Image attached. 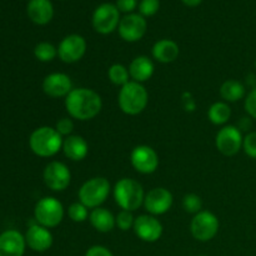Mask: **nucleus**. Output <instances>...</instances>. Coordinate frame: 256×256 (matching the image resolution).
Returning a JSON list of instances; mask_svg holds the SVG:
<instances>
[{
    "label": "nucleus",
    "instance_id": "nucleus-34",
    "mask_svg": "<svg viewBox=\"0 0 256 256\" xmlns=\"http://www.w3.org/2000/svg\"><path fill=\"white\" fill-rule=\"evenodd\" d=\"M245 110L252 119H256V88L249 92L245 99Z\"/></svg>",
    "mask_w": 256,
    "mask_h": 256
},
{
    "label": "nucleus",
    "instance_id": "nucleus-37",
    "mask_svg": "<svg viewBox=\"0 0 256 256\" xmlns=\"http://www.w3.org/2000/svg\"><path fill=\"white\" fill-rule=\"evenodd\" d=\"M182 105H184L186 112H194L195 110L196 104H195L194 98H192V95L190 94V92H185V94L182 95Z\"/></svg>",
    "mask_w": 256,
    "mask_h": 256
},
{
    "label": "nucleus",
    "instance_id": "nucleus-14",
    "mask_svg": "<svg viewBox=\"0 0 256 256\" xmlns=\"http://www.w3.org/2000/svg\"><path fill=\"white\" fill-rule=\"evenodd\" d=\"M172 194L165 188H154L145 194L144 208L150 215H162L170 210L172 205Z\"/></svg>",
    "mask_w": 256,
    "mask_h": 256
},
{
    "label": "nucleus",
    "instance_id": "nucleus-4",
    "mask_svg": "<svg viewBox=\"0 0 256 256\" xmlns=\"http://www.w3.org/2000/svg\"><path fill=\"white\" fill-rule=\"evenodd\" d=\"M114 198L122 210L132 212L144 204L145 192L139 182L130 178H122L115 184Z\"/></svg>",
    "mask_w": 256,
    "mask_h": 256
},
{
    "label": "nucleus",
    "instance_id": "nucleus-20",
    "mask_svg": "<svg viewBox=\"0 0 256 256\" xmlns=\"http://www.w3.org/2000/svg\"><path fill=\"white\" fill-rule=\"evenodd\" d=\"M62 152L68 159L72 162H80L86 158L89 152V145L86 140L80 135H70L62 142Z\"/></svg>",
    "mask_w": 256,
    "mask_h": 256
},
{
    "label": "nucleus",
    "instance_id": "nucleus-8",
    "mask_svg": "<svg viewBox=\"0 0 256 256\" xmlns=\"http://www.w3.org/2000/svg\"><path fill=\"white\" fill-rule=\"evenodd\" d=\"M192 235L199 242L214 239L219 232V219L210 212H200L194 215L190 225Z\"/></svg>",
    "mask_w": 256,
    "mask_h": 256
},
{
    "label": "nucleus",
    "instance_id": "nucleus-16",
    "mask_svg": "<svg viewBox=\"0 0 256 256\" xmlns=\"http://www.w3.org/2000/svg\"><path fill=\"white\" fill-rule=\"evenodd\" d=\"M42 90L50 98H66L72 90V82L64 72H52L45 76Z\"/></svg>",
    "mask_w": 256,
    "mask_h": 256
},
{
    "label": "nucleus",
    "instance_id": "nucleus-21",
    "mask_svg": "<svg viewBox=\"0 0 256 256\" xmlns=\"http://www.w3.org/2000/svg\"><path fill=\"white\" fill-rule=\"evenodd\" d=\"M154 62L152 59H149L145 55H140L136 56L132 62H130L129 66V74L130 78L132 79V82H136L142 84V82H148L150 78L154 74Z\"/></svg>",
    "mask_w": 256,
    "mask_h": 256
},
{
    "label": "nucleus",
    "instance_id": "nucleus-1",
    "mask_svg": "<svg viewBox=\"0 0 256 256\" xmlns=\"http://www.w3.org/2000/svg\"><path fill=\"white\" fill-rule=\"evenodd\" d=\"M65 108L72 118L86 122L99 115L102 108V100L95 90L78 88L72 89L65 98Z\"/></svg>",
    "mask_w": 256,
    "mask_h": 256
},
{
    "label": "nucleus",
    "instance_id": "nucleus-22",
    "mask_svg": "<svg viewBox=\"0 0 256 256\" xmlns=\"http://www.w3.org/2000/svg\"><path fill=\"white\" fill-rule=\"evenodd\" d=\"M179 45L170 39H162L152 46V56L155 60L162 64H169L175 62L179 56Z\"/></svg>",
    "mask_w": 256,
    "mask_h": 256
},
{
    "label": "nucleus",
    "instance_id": "nucleus-7",
    "mask_svg": "<svg viewBox=\"0 0 256 256\" xmlns=\"http://www.w3.org/2000/svg\"><path fill=\"white\" fill-rule=\"evenodd\" d=\"M116 5L104 2L95 9L92 14V26L99 34L106 35L114 32L120 22V14Z\"/></svg>",
    "mask_w": 256,
    "mask_h": 256
},
{
    "label": "nucleus",
    "instance_id": "nucleus-24",
    "mask_svg": "<svg viewBox=\"0 0 256 256\" xmlns=\"http://www.w3.org/2000/svg\"><path fill=\"white\" fill-rule=\"evenodd\" d=\"M220 95L228 102H239L245 96V86L238 80H226L220 88Z\"/></svg>",
    "mask_w": 256,
    "mask_h": 256
},
{
    "label": "nucleus",
    "instance_id": "nucleus-18",
    "mask_svg": "<svg viewBox=\"0 0 256 256\" xmlns=\"http://www.w3.org/2000/svg\"><path fill=\"white\" fill-rule=\"evenodd\" d=\"M25 246V236L18 230H6L0 234V256H22Z\"/></svg>",
    "mask_w": 256,
    "mask_h": 256
},
{
    "label": "nucleus",
    "instance_id": "nucleus-5",
    "mask_svg": "<svg viewBox=\"0 0 256 256\" xmlns=\"http://www.w3.org/2000/svg\"><path fill=\"white\" fill-rule=\"evenodd\" d=\"M110 182L106 178L96 176L89 179L79 189V200L88 209H96L108 199L110 194Z\"/></svg>",
    "mask_w": 256,
    "mask_h": 256
},
{
    "label": "nucleus",
    "instance_id": "nucleus-26",
    "mask_svg": "<svg viewBox=\"0 0 256 256\" xmlns=\"http://www.w3.org/2000/svg\"><path fill=\"white\" fill-rule=\"evenodd\" d=\"M108 76H109L110 82L114 85H118V86H124L125 84L130 82L129 69L122 64L112 65L109 68V72H108Z\"/></svg>",
    "mask_w": 256,
    "mask_h": 256
},
{
    "label": "nucleus",
    "instance_id": "nucleus-2",
    "mask_svg": "<svg viewBox=\"0 0 256 256\" xmlns=\"http://www.w3.org/2000/svg\"><path fill=\"white\" fill-rule=\"evenodd\" d=\"M62 142L64 139L55 128L40 126L30 135L29 146L38 156L50 158L56 155L62 149Z\"/></svg>",
    "mask_w": 256,
    "mask_h": 256
},
{
    "label": "nucleus",
    "instance_id": "nucleus-6",
    "mask_svg": "<svg viewBox=\"0 0 256 256\" xmlns=\"http://www.w3.org/2000/svg\"><path fill=\"white\" fill-rule=\"evenodd\" d=\"M35 220L42 226L55 228L62 222L64 206L62 202L52 196H45L36 202L34 209Z\"/></svg>",
    "mask_w": 256,
    "mask_h": 256
},
{
    "label": "nucleus",
    "instance_id": "nucleus-28",
    "mask_svg": "<svg viewBox=\"0 0 256 256\" xmlns=\"http://www.w3.org/2000/svg\"><path fill=\"white\" fill-rule=\"evenodd\" d=\"M182 208L189 214H198L202 212V198L196 194H186L182 199Z\"/></svg>",
    "mask_w": 256,
    "mask_h": 256
},
{
    "label": "nucleus",
    "instance_id": "nucleus-10",
    "mask_svg": "<svg viewBox=\"0 0 256 256\" xmlns=\"http://www.w3.org/2000/svg\"><path fill=\"white\" fill-rule=\"evenodd\" d=\"M44 182L52 192H64L72 182L69 168L62 162H52L45 166L42 172Z\"/></svg>",
    "mask_w": 256,
    "mask_h": 256
},
{
    "label": "nucleus",
    "instance_id": "nucleus-32",
    "mask_svg": "<svg viewBox=\"0 0 256 256\" xmlns=\"http://www.w3.org/2000/svg\"><path fill=\"white\" fill-rule=\"evenodd\" d=\"M242 149H244L245 154H246L248 156L256 159V132H249V134L244 138Z\"/></svg>",
    "mask_w": 256,
    "mask_h": 256
},
{
    "label": "nucleus",
    "instance_id": "nucleus-35",
    "mask_svg": "<svg viewBox=\"0 0 256 256\" xmlns=\"http://www.w3.org/2000/svg\"><path fill=\"white\" fill-rule=\"evenodd\" d=\"M85 256H114L108 248L102 246V245H94L88 252H85Z\"/></svg>",
    "mask_w": 256,
    "mask_h": 256
},
{
    "label": "nucleus",
    "instance_id": "nucleus-27",
    "mask_svg": "<svg viewBox=\"0 0 256 256\" xmlns=\"http://www.w3.org/2000/svg\"><path fill=\"white\" fill-rule=\"evenodd\" d=\"M34 55L39 62H49L58 56V49L52 42H42L35 46Z\"/></svg>",
    "mask_w": 256,
    "mask_h": 256
},
{
    "label": "nucleus",
    "instance_id": "nucleus-17",
    "mask_svg": "<svg viewBox=\"0 0 256 256\" xmlns=\"http://www.w3.org/2000/svg\"><path fill=\"white\" fill-rule=\"evenodd\" d=\"M25 242L32 250L36 252H44L52 245V235L48 228L36 224L30 225L25 234Z\"/></svg>",
    "mask_w": 256,
    "mask_h": 256
},
{
    "label": "nucleus",
    "instance_id": "nucleus-39",
    "mask_svg": "<svg viewBox=\"0 0 256 256\" xmlns=\"http://www.w3.org/2000/svg\"><path fill=\"white\" fill-rule=\"evenodd\" d=\"M255 69H256V62H255Z\"/></svg>",
    "mask_w": 256,
    "mask_h": 256
},
{
    "label": "nucleus",
    "instance_id": "nucleus-33",
    "mask_svg": "<svg viewBox=\"0 0 256 256\" xmlns=\"http://www.w3.org/2000/svg\"><path fill=\"white\" fill-rule=\"evenodd\" d=\"M55 129L62 136H70L72 130H74V122L69 118H62L60 120H58Z\"/></svg>",
    "mask_w": 256,
    "mask_h": 256
},
{
    "label": "nucleus",
    "instance_id": "nucleus-9",
    "mask_svg": "<svg viewBox=\"0 0 256 256\" xmlns=\"http://www.w3.org/2000/svg\"><path fill=\"white\" fill-rule=\"evenodd\" d=\"M244 138L239 128L234 125H226L218 132L215 138L216 149L225 156H234L242 148Z\"/></svg>",
    "mask_w": 256,
    "mask_h": 256
},
{
    "label": "nucleus",
    "instance_id": "nucleus-23",
    "mask_svg": "<svg viewBox=\"0 0 256 256\" xmlns=\"http://www.w3.org/2000/svg\"><path fill=\"white\" fill-rule=\"evenodd\" d=\"M90 224L92 225L95 230L99 232H109L116 225L115 222V216L109 212V210L104 209V208H96L92 209V212L89 215Z\"/></svg>",
    "mask_w": 256,
    "mask_h": 256
},
{
    "label": "nucleus",
    "instance_id": "nucleus-29",
    "mask_svg": "<svg viewBox=\"0 0 256 256\" xmlns=\"http://www.w3.org/2000/svg\"><path fill=\"white\" fill-rule=\"evenodd\" d=\"M68 214H69L70 219L75 222H84L90 215L89 212H88V208L80 202L70 205L69 210H68Z\"/></svg>",
    "mask_w": 256,
    "mask_h": 256
},
{
    "label": "nucleus",
    "instance_id": "nucleus-19",
    "mask_svg": "<svg viewBox=\"0 0 256 256\" xmlns=\"http://www.w3.org/2000/svg\"><path fill=\"white\" fill-rule=\"evenodd\" d=\"M28 16L38 25H45L54 16V8L50 0H30L28 2Z\"/></svg>",
    "mask_w": 256,
    "mask_h": 256
},
{
    "label": "nucleus",
    "instance_id": "nucleus-36",
    "mask_svg": "<svg viewBox=\"0 0 256 256\" xmlns=\"http://www.w3.org/2000/svg\"><path fill=\"white\" fill-rule=\"evenodd\" d=\"M136 5L138 0H116V8L122 12H132Z\"/></svg>",
    "mask_w": 256,
    "mask_h": 256
},
{
    "label": "nucleus",
    "instance_id": "nucleus-12",
    "mask_svg": "<svg viewBox=\"0 0 256 256\" xmlns=\"http://www.w3.org/2000/svg\"><path fill=\"white\" fill-rule=\"evenodd\" d=\"M86 52V42L82 35L70 34L60 42L58 56L66 64H72L82 59Z\"/></svg>",
    "mask_w": 256,
    "mask_h": 256
},
{
    "label": "nucleus",
    "instance_id": "nucleus-13",
    "mask_svg": "<svg viewBox=\"0 0 256 256\" xmlns=\"http://www.w3.org/2000/svg\"><path fill=\"white\" fill-rule=\"evenodd\" d=\"M119 35L125 42H135L142 39L148 29L146 20L140 14H128L120 20Z\"/></svg>",
    "mask_w": 256,
    "mask_h": 256
},
{
    "label": "nucleus",
    "instance_id": "nucleus-30",
    "mask_svg": "<svg viewBox=\"0 0 256 256\" xmlns=\"http://www.w3.org/2000/svg\"><path fill=\"white\" fill-rule=\"evenodd\" d=\"M115 222H116V226L119 228L120 230H122V232H128V230H130L132 228H134L135 218L132 212L122 210V212L115 216Z\"/></svg>",
    "mask_w": 256,
    "mask_h": 256
},
{
    "label": "nucleus",
    "instance_id": "nucleus-38",
    "mask_svg": "<svg viewBox=\"0 0 256 256\" xmlns=\"http://www.w3.org/2000/svg\"><path fill=\"white\" fill-rule=\"evenodd\" d=\"M202 2V0H182V2L188 6H198Z\"/></svg>",
    "mask_w": 256,
    "mask_h": 256
},
{
    "label": "nucleus",
    "instance_id": "nucleus-25",
    "mask_svg": "<svg viewBox=\"0 0 256 256\" xmlns=\"http://www.w3.org/2000/svg\"><path fill=\"white\" fill-rule=\"evenodd\" d=\"M208 116L214 125H224L229 122L230 116H232V109L225 102H214L209 108Z\"/></svg>",
    "mask_w": 256,
    "mask_h": 256
},
{
    "label": "nucleus",
    "instance_id": "nucleus-3",
    "mask_svg": "<svg viewBox=\"0 0 256 256\" xmlns=\"http://www.w3.org/2000/svg\"><path fill=\"white\" fill-rule=\"evenodd\" d=\"M149 102V94L142 84L136 82H129L122 86L118 96L119 108L126 115H139L146 108Z\"/></svg>",
    "mask_w": 256,
    "mask_h": 256
},
{
    "label": "nucleus",
    "instance_id": "nucleus-31",
    "mask_svg": "<svg viewBox=\"0 0 256 256\" xmlns=\"http://www.w3.org/2000/svg\"><path fill=\"white\" fill-rule=\"evenodd\" d=\"M160 8V0H142L139 4L140 15L142 16H152L158 12Z\"/></svg>",
    "mask_w": 256,
    "mask_h": 256
},
{
    "label": "nucleus",
    "instance_id": "nucleus-11",
    "mask_svg": "<svg viewBox=\"0 0 256 256\" xmlns=\"http://www.w3.org/2000/svg\"><path fill=\"white\" fill-rule=\"evenodd\" d=\"M130 162L140 174H152L159 166V156L152 146L138 145L130 154Z\"/></svg>",
    "mask_w": 256,
    "mask_h": 256
},
{
    "label": "nucleus",
    "instance_id": "nucleus-15",
    "mask_svg": "<svg viewBox=\"0 0 256 256\" xmlns=\"http://www.w3.org/2000/svg\"><path fill=\"white\" fill-rule=\"evenodd\" d=\"M134 232L140 240L146 242H155L162 238V225L152 215H140L135 219Z\"/></svg>",
    "mask_w": 256,
    "mask_h": 256
}]
</instances>
